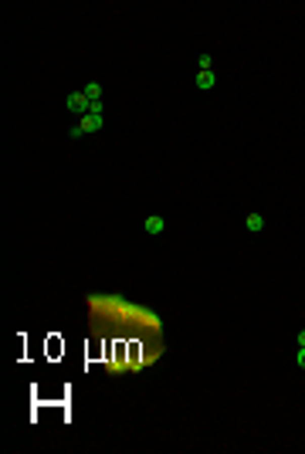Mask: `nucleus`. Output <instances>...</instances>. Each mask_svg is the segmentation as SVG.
Instances as JSON below:
<instances>
[{"instance_id": "nucleus-1", "label": "nucleus", "mask_w": 305, "mask_h": 454, "mask_svg": "<svg viewBox=\"0 0 305 454\" xmlns=\"http://www.w3.org/2000/svg\"><path fill=\"white\" fill-rule=\"evenodd\" d=\"M89 95L85 92H71L68 95V112H75V115H89Z\"/></svg>"}, {"instance_id": "nucleus-2", "label": "nucleus", "mask_w": 305, "mask_h": 454, "mask_svg": "<svg viewBox=\"0 0 305 454\" xmlns=\"http://www.w3.org/2000/svg\"><path fill=\"white\" fill-rule=\"evenodd\" d=\"M102 129V115H81V132H99Z\"/></svg>"}, {"instance_id": "nucleus-3", "label": "nucleus", "mask_w": 305, "mask_h": 454, "mask_svg": "<svg viewBox=\"0 0 305 454\" xmlns=\"http://www.w3.org/2000/svg\"><path fill=\"white\" fill-rule=\"evenodd\" d=\"M214 71H197V88H214Z\"/></svg>"}, {"instance_id": "nucleus-4", "label": "nucleus", "mask_w": 305, "mask_h": 454, "mask_svg": "<svg viewBox=\"0 0 305 454\" xmlns=\"http://www.w3.org/2000/svg\"><path fill=\"white\" fill-rule=\"evenodd\" d=\"M61 352H65V342L58 339V336H51L48 339V356H61Z\"/></svg>"}, {"instance_id": "nucleus-5", "label": "nucleus", "mask_w": 305, "mask_h": 454, "mask_svg": "<svg viewBox=\"0 0 305 454\" xmlns=\"http://www.w3.org/2000/svg\"><path fill=\"white\" fill-rule=\"evenodd\" d=\"M85 95H89V102H99V99H102V85H99V81H89Z\"/></svg>"}, {"instance_id": "nucleus-6", "label": "nucleus", "mask_w": 305, "mask_h": 454, "mask_svg": "<svg viewBox=\"0 0 305 454\" xmlns=\"http://www.w3.org/2000/svg\"><path fill=\"white\" fill-rule=\"evenodd\" d=\"M244 224H248V231H261V227H265V217H261V214H248Z\"/></svg>"}, {"instance_id": "nucleus-7", "label": "nucleus", "mask_w": 305, "mask_h": 454, "mask_svg": "<svg viewBox=\"0 0 305 454\" xmlns=\"http://www.w3.org/2000/svg\"><path fill=\"white\" fill-rule=\"evenodd\" d=\"M163 231V217H149L146 220V234H159Z\"/></svg>"}, {"instance_id": "nucleus-8", "label": "nucleus", "mask_w": 305, "mask_h": 454, "mask_svg": "<svg viewBox=\"0 0 305 454\" xmlns=\"http://www.w3.org/2000/svg\"><path fill=\"white\" fill-rule=\"evenodd\" d=\"M139 342H129V366H139Z\"/></svg>"}, {"instance_id": "nucleus-9", "label": "nucleus", "mask_w": 305, "mask_h": 454, "mask_svg": "<svg viewBox=\"0 0 305 454\" xmlns=\"http://www.w3.org/2000/svg\"><path fill=\"white\" fill-rule=\"evenodd\" d=\"M210 65H214V61H210V55H200V58H197V68H200V71H210Z\"/></svg>"}, {"instance_id": "nucleus-10", "label": "nucleus", "mask_w": 305, "mask_h": 454, "mask_svg": "<svg viewBox=\"0 0 305 454\" xmlns=\"http://www.w3.org/2000/svg\"><path fill=\"white\" fill-rule=\"evenodd\" d=\"M298 366L305 370V346H298Z\"/></svg>"}, {"instance_id": "nucleus-11", "label": "nucleus", "mask_w": 305, "mask_h": 454, "mask_svg": "<svg viewBox=\"0 0 305 454\" xmlns=\"http://www.w3.org/2000/svg\"><path fill=\"white\" fill-rule=\"evenodd\" d=\"M298 346H305V329H302V332H298Z\"/></svg>"}]
</instances>
